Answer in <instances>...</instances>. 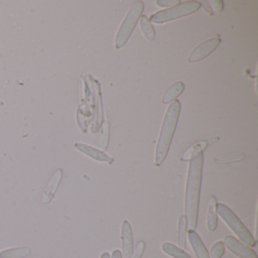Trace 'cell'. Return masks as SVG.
<instances>
[{
    "instance_id": "cell-13",
    "label": "cell",
    "mask_w": 258,
    "mask_h": 258,
    "mask_svg": "<svg viewBox=\"0 0 258 258\" xmlns=\"http://www.w3.org/2000/svg\"><path fill=\"white\" fill-rule=\"evenodd\" d=\"M217 199L214 196L210 198L207 210V227L211 232H214L217 227Z\"/></svg>"
},
{
    "instance_id": "cell-9",
    "label": "cell",
    "mask_w": 258,
    "mask_h": 258,
    "mask_svg": "<svg viewBox=\"0 0 258 258\" xmlns=\"http://www.w3.org/2000/svg\"><path fill=\"white\" fill-rule=\"evenodd\" d=\"M75 146L80 152H83V153L88 155L89 157L96 160V161H101V162H107L110 164H112L113 161H114L112 158L108 156L102 151L95 149V148L88 146V145L83 144V143H75Z\"/></svg>"
},
{
    "instance_id": "cell-24",
    "label": "cell",
    "mask_w": 258,
    "mask_h": 258,
    "mask_svg": "<svg viewBox=\"0 0 258 258\" xmlns=\"http://www.w3.org/2000/svg\"><path fill=\"white\" fill-rule=\"evenodd\" d=\"M200 4L201 5H202L204 10H205L208 14H213L212 9H211V6H210L209 2H208V1H202V2H201Z\"/></svg>"
},
{
    "instance_id": "cell-4",
    "label": "cell",
    "mask_w": 258,
    "mask_h": 258,
    "mask_svg": "<svg viewBox=\"0 0 258 258\" xmlns=\"http://www.w3.org/2000/svg\"><path fill=\"white\" fill-rule=\"evenodd\" d=\"M143 10L144 4L142 1H136L133 4L116 35V49H120L127 43L134 28L137 26L139 19L141 17Z\"/></svg>"
},
{
    "instance_id": "cell-21",
    "label": "cell",
    "mask_w": 258,
    "mask_h": 258,
    "mask_svg": "<svg viewBox=\"0 0 258 258\" xmlns=\"http://www.w3.org/2000/svg\"><path fill=\"white\" fill-rule=\"evenodd\" d=\"M145 247L146 244L144 241H140L137 244L136 247L135 252H134V256L133 258H142L143 257V253H144Z\"/></svg>"
},
{
    "instance_id": "cell-12",
    "label": "cell",
    "mask_w": 258,
    "mask_h": 258,
    "mask_svg": "<svg viewBox=\"0 0 258 258\" xmlns=\"http://www.w3.org/2000/svg\"><path fill=\"white\" fill-rule=\"evenodd\" d=\"M185 90V84L182 81H177L171 86L168 87L164 92L162 96L161 102L164 105L170 103V102L175 101L176 98L179 97L182 92Z\"/></svg>"
},
{
    "instance_id": "cell-6",
    "label": "cell",
    "mask_w": 258,
    "mask_h": 258,
    "mask_svg": "<svg viewBox=\"0 0 258 258\" xmlns=\"http://www.w3.org/2000/svg\"><path fill=\"white\" fill-rule=\"evenodd\" d=\"M220 42L221 40L219 36H217L201 43L191 51L188 58V62L197 63L205 59L217 49Z\"/></svg>"
},
{
    "instance_id": "cell-14",
    "label": "cell",
    "mask_w": 258,
    "mask_h": 258,
    "mask_svg": "<svg viewBox=\"0 0 258 258\" xmlns=\"http://www.w3.org/2000/svg\"><path fill=\"white\" fill-rule=\"evenodd\" d=\"M32 253L31 247L27 246L13 247L0 252V258H26Z\"/></svg>"
},
{
    "instance_id": "cell-1",
    "label": "cell",
    "mask_w": 258,
    "mask_h": 258,
    "mask_svg": "<svg viewBox=\"0 0 258 258\" xmlns=\"http://www.w3.org/2000/svg\"><path fill=\"white\" fill-rule=\"evenodd\" d=\"M208 146L207 141L196 143V149L189 160L185 192V218L186 229L195 230L199 217V201L202 186L203 150Z\"/></svg>"
},
{
    "instance_id": "cell-26",
    "label": "cell",
    "mask_w": 258,
    "mask_h": 258,
    "mask_svg": "<svg viewBox=\"0 0 258 258\" xmlns=\"http://www.w3.org/2000/svg\"><path fill=\"white\" fill-rule=\"evenodd\" d=\"M100 258H110V254L108 252H104L102 255H101Z\"/></svg>"
},
{
    "instance_id": "cell-23",
    "label": "cell",
    "mask_w": 258,
    "mask_h": 258,
    "mask_svg": "<svg viewBox=\"0 0 258 258\" xmlns=\"http://www.w3.org/2000/svg\"><path fill=\"white\" fill-rule=\"evenodd\" d=\"M213 7H214V10L217 12V13H220V12L223 10V1H211Z\"/></svg>"
},
{
    "instance_id": "cell-5",
    "label": "cell",
    "mask_w": 258,
    "mask_h": 258,
    "mask_svg": "<svg viewBox=\"0 0 258 258\" xmlns=\"http://www.w3.org/2000/svg\"><path fill=\"white\" fill-rule=\"evenodd\" d=\"M201 4L196 1H187L178 4L176 7L167 10H161L150 18V22L155 24H164L176 19H181L196 13L200 9Z\"/></svg>"
},
{
    "instance_id": "cell-2",
    "label": "cell",
    "mask_w": 258,
    "mask_h": 258,
    "mask_svg": "<svg viewBox=\"0 0 258 258\" xmlns=\"http://www.w3.org/2000/svg\"><path fill=\"white\" fill-rule=\"evenodd\" d=\"M179 113L180 103L178 100L173 101L167 108L157 144L155 164L158 167L161 166L167 158L176 131Z\"/></svg>"
},
{
    "instance_id": "cell-3",
    "label": "cell",
    "mask_w": 258,
    "mask_h": 258,
    "mask_svg": "<svg viewBox=\"0 0 258 258\" xmlns=\"http://www.w3.org/2000/svg\"><path fill=\"white\" fill-rule=\"evenodd\" d=\"M216 208L217 214L241 241L250 247L256 245V242L253 235L229 207L224 204L217 203Z\"/></svg>"
},
{
    "instance_id": "cell-20",
    "label": "cell",
    "mask_w": 258,
    "mask_h": 258,
    "mask_svg": "<svg viewBox=\"0 0 258 258\" xmlns=\"http://www.w3.org/2000/svg\"><path fill=\"white\" fill-rule=\"evenodd\" d=\"M225 247L223 241H219L214 243L210 251V258H221L224 254Z\"/></svg>"
},
{
    "instance_id": "cell-19",
    "label": "cell",
    "mask_w": 258,
    "mask_h": 258,
    "mask_svg": "<svg viewBox=\"0 0 258 258\" xmlns=\"http://www.w3.org/2000/svg\"><path fill=\"white\" fill-rule=\"evenodd\" d=\"M244 158H245V155L244 154L241 152H237V153L220 157V158H217L215 161L220 164H227V163L238 162V161L244 159Z\"/></svg>"
},
{
    "instance_id": "cell-25",
    "label": "cell",
    "mask_w": 258,
    "mask_h": 258,
    "mask_svg": "<svg viewBox=\"0 0 258 258\" xmlns=\"http://www.w3.org/2000/svg\"><path fill=\"white\" fill-rule=\"evenodd\" d=\"M111 258H123L120 250H114V251H113L112 255H111Z\"/></svg>"
},
{
    "instance_id": "cell-8",
    "label": "cell",
    "mask_w": 258,
    "mask_h": 258,
    "mask_svg": "<svg viewBox=\"0 0 258 258\" xmlns=\"http://www.w3.org/2000/svg\"><path fill=\"white\" fill-rule=\"evenodd\" d=\"M121 240L123 258H132L134 254V236L132 226L127 220H124L122 224Z\"/></svg>"
},
{
    "instance_id": "cell-10",
    "label": "cell",
    "mask_w": 258,
    "mask_h": 258,
    "mask_svg": "<svg viewBox=\"0 0 258 258\" xmlns=\"http://www.w3.org/2000/svg\"><path fill=\"white\" fill-rule=\"evenodd\" d=\"M188 238L196 257L210 258L209 253L197 232L195 230H188Z\"/></svg>"
},
{
    "instance_id": "cell-22",
    "label": "cell",
    "mask_w": 258,
    "mask_h": 258,
    "mask_svg": "<svg viewBox=\"0 0 258 258\" xmlns=\"http://www.w3.org/2000/svg\"><path fill=\"white\" fill-rule=\"evenodd\" d=\"M179 0H158L156 1L157 6L159 7H169L171 6L176 5V4H179Z\"/></svg>"
},
{
    "instance_id": "cell-11",
    "label": "cell",
    "mask_w": 258,
    "mask_h": 258,
    "mask_svg": "<svg viewBox=\"0 0 258 258\" xmlns=\"http://www.w3.org/2000/svg\"><path fill=\"white\" fill-rule=\"evenodd\" d=\"M62 175L63 171L61 169H58L54 173L49 185L46 188L45 192L43 193V198H42L43 203H49L53 199L54 196H55V192H56L57 189L59 186L61 179H62Z\"/></svg>"
},
{
    "instance_id": "cell-15",
    "label": "cell",
    "mask_w": 258,
    "mask_h": 258,
    "mask_svg": "<svg viewBox=\"0 0 258 258\" xmlns=\"http://www.w3.org/2000/svg\"><path fill=\"white\" fill-rule=\"evenodd\" d=\"M162 250L164 253L173 258H191V256L183 249L170 242H164L162 244Z\"/></svg>"
},
{
    "instance_id": "cell-16",
    "label": "cell",
    "mask_w": 258,
    "mask_h": 258,
    "mask_svg": "<svg viewBox=\"0 0 258 258\" xmlns=\"http://www.w3.org/2000/svg\"><path fill=\"white\" fill-rule=\"evenodd\" d=\"M140 26H141L142 32L146 39L149 41H153L156 37L154 27L152 26L149 19L146 16H142L140 17Z\"/></svg>"
},
{
    "instance_id": "cell-17",
    "label": "cell",
    "mask_w": 258,
    "mask_h": 258,
    "mask_svg": "<svg viewBox=\"0 0 258 258\" xmlns=\"http://www.w3.org/2000/svg\"><path fill=\"white\" fill-rule=\"evenodd\" d=\"M186 229L185 216L181 215L178 223V244L182 249L186 246Z\"/></svg>"
},
{
    "instance_id": "cell-18",
    "label": "cell",
    "mask_w": 258,
    "mask_h": 258,
    "mask_svg": "<svg viewBox=\"0 0 258 258\" xmlns=\"http://www.w3.org/2000/svg\"><path fill=\"white\" fill-rule=\"evenodd\" d=\"M108 140H109V123L106 121L102 126V133H101L98 146L102 150H106L108 148Z\"/></svg>"
},
{
    "instance_id": "cell-7",
    "label": "cell",
    "mask_w": 258,
    "mask_h": 258,
    "mask_svg": "<svg viewBox=\"0 0 258 258\" xmlns=\"http://www.w3.org/2000/svg\"><path fill=\"white\" fill-rule=\"evenodd\" d=\"M223 244L226 248L239 258H258L256 253L246 244L238 241L232 235H226L223 238Z\"/></svg>"
}]
</instances>
